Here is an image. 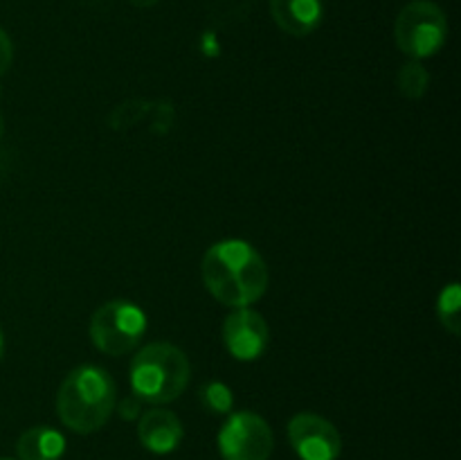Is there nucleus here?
Masks as SVG:
<instances>
[{
	"label": "nucleus",
	"instance_id": "f257e3e1",
	"mask_svg": "<svg viewBox=\"0 0 461 460\" xmlns=\"http://www.w3.org/2000/svg\"><path fill=\"white\" fill-rule=\"evenodd\" d=\"M205 289L228 307H248L268 289L264 257L243 239H223L205 253L201 264Z\"/></svg>",
	"mask_w": 461,
	"mask_h": 460
},
{
	"label": "nucleus",
	"instance_id": "f03ea898",
	"mask_svg": "<svg viewBox=\"0 0 461 460\" xmlns=\"http://www.w3.org/2000/svg\"><path fill=\"white\" fill-rule=\"evenodd\" d=\"M117 406L115 382L97 365H79L57 392L59 419L75 433H95L111 419Z\"/></svg>",
	"mask_w": 461,
	"mask_h": 460
},
{
	"label": "nucleus",
	"instance_id": "7ed1b4c3",
	"mask_svg": "<svg viewBox=\"0 0 461 460\" xmlns=\"http://www.w3.org/2000/svg\"><path fill=\"white\" fill-rule=\"evenodd\" d=\"M192 374L187 354L174 343L144 345L131 361V388L140 401L160 406L178 400Z\"/></svg>",
	"mask_w": 461,
	"mask_h": 460
},
{
	"label": "nucleus",
	"instance_id": "20e7f679",
	"mask_svg": "<svg viewBox=\"0 0 461 460\" xmlns=\"http://www.w3.org/2000/svg\"><path fill=\"white\" fill-rule=\"evenodd\" d=\"M448 36V21L439 5L430 0H414L408 3L394 23L396 45L403 54L414 61L435 57L446 43Z\"/></svg>",
	"mask_w": 461,
	"mask_h": 460
},
{
	"label": "nucleus",
	"instance_id": "39448f33",
	"mask_svg": "<svg viewBox=\"0 0 461 460\" xmlns=\"http://www.w3.org/2000/svg\"><path fill=\"white\" fill-rule=\"evenodd\" d=\"M147 332V316L131 300H111L90 318V341L108 356L129 354Z\"/></svg>",
	"mask_w": 461,
	"mask_h": 460
},
{
	"label": "nucleus",
	"instance_id": "423d86ee",
	"mask_svg": "<svg viewBox=\"0 0 461 460\" xmlns=\"http://www.w3.org/2000/svg\"><path fill=\"white\" fill-rule=\"evenodd\" d=\"M273 446V428L252 410L232 413L219 431V454L223 460H268Z\"/></svg>",
	"mask_w": 461,
	"mask_h": 460
},
{
	"label": "nucleus",
	"instance_id": "0eeeda50",
	"mask_svg": "<svg viewBox=\"0 0 461 460\" xmlns=\"http://www.w3.org/2000/svg\"><path fill=\"white\" fill-rule=\"evenodd\" d=\"M288 442L302 460H338L342 451L338 428L315 413H297L288 422Z\"/></svg>",
	"mask_w": 461,
	"mask_h": 460
},
{
	"label": "nucleus",
	"instance_id": "6e6552de",
	"mask_svg": "<svg viewBox=\"0 0 461 460\" xmlns=\"http://www.w3.org/2000/svg\"><path fill=\"white\" fill-rule=\"evenodd\" d=\"M268 336L264 316L248 307H239L223 323V343L237 361L259 359L268 347Z\"/></svg>",
	"mask_w": 461,
	"mask_h": 460
},
{
	"label": "nucleus",
	"instance_id": "1a4fd4ad",
	"mask_svg": "<svg viewBox=\"0 0 461 460\" xmlns=\"http://www.w3.org/2000/svg\"><path fill=\"white\" fill-rule=\"evenodd\" d=\"M183 422L178 415L165 409H151L140 415L138 437L147 451L156 455H167L176 451L183 442Z\"/></svg>",
	"mask_w": 461,
	"mask_h": 460
},
{
	"label": "nucleus",
	"instance_id": "9d476101",
	"mask_svg": "<svg viewBox=\"0 0 461 460\" xmlns=\"http://www.w3.org/2000/svg\"><path fill=\"white\" fill-rule=\"evenodd\" d=\"M322 0H270V14L279 30L306 36L322 23Z\"/></svg>",
	"mask_w": 461,
	"mask_h": 460
},
{
	"label": "nucleus",
	"instance_id": "9b49d317",
	"mask_svg": "<svg viewBox=\"0 0 461 460\" xmlns=\"http://www.w3.org/2000/svg\"><path fill=\"white\" fill-rule=\"evenodd\" d=\"M18 460H61L66 454V437L52 427H32L18 437Z\"/></svg>",
	"mask_w": 461,
	"mask_h": 460
},
{
	"label": "nucleus",
	"instance_id": "f8f14e48",
	"mask_svg": "<svg viewBox=\"0 0 461 460\" xmlns=\"http://www.w3.org/2000/svg\"><path fill=\"white\" fill-rule=\"evenodd\" d=\"M437 316L446 332L457 336L461 332V289L457 282H450L441 289L439 300H437Z\"/></svg>",
	"mask_w": 461,
	"mask_h": 460
},
{
	"label": "nucleus",
	"instance_id": "ddd939ff",
	"mask_svg": "<svg viewBox=\"0 0 461 460\" xmlns=\"http://www.w3.org/2000/svg\"><path fill=\"white\" fill-rule=\"evenodd\" d=\"M396 86H399V93L403 97L419 99L426 95L428 86H430V75L419 61H410L401 66L399 75H396Z\"/></svg>",
	"mask_w": 461,
	"mask_h": 460
},
{
	"label": "nucleus",
	"instance_id": "4468645a",
	"mask_svg": "<svg viewBox=\"0 0 461 460\" xmlns=\"http://www.w3.org/2000/svg\"><path fill=\"white\" fill-rule=\"evenodd\" d=\"M201 401L207 410H212V413H216V415L230 413V410H232V404H234L232 391H230V388L221 382L205 383V386L201 388Z\"/></svg>",
	"mask_w": 461,
	"mask_h": 460
},
{
	"label": "nucleus",
	"instance_id": "2eb2a0df",
	"mask_svg": "<svg viewBox=\"0 0 461 460\" xmlns=\"http://www.w3.org/2000/svg\"><path fill=\"white\" fill-rule=\"evenodd\" d=\"M144 113H147V104L144 102H124L122 106L115 108V113L111 115V126L115 129H126L133 122L142 120Z\"/></svg>",
	"mask_w": 461,
	"mask_h": 460
},
{
	"label": "nucleus",
	"instance_id": "dca6fc26",
	"mask_svg": "<svg viewBox=\"0 0 461 460\" xmlns=\"http://www.w3.org/2000/svg\"><path fill=\"white\" fill-rule=\"evenodd\" d=\"M12 59H14L12 39H9L7 32L0 27V77L9 70V66H12Z\"/></svg>",
	"mask_w": 461,
	"mask_h": 460
},
{
	"label": "nucleus",
	"instance_id": "f3484780",
	"mask_svg": "<svg viewBox=\"0 0 461 460\" xmlns=\"http://www.w3.org/2000/svg\"><path fill=\"white\" fill-rule=\"evenodd\" d=\"M140 404H142V401H140L135 395L124 397V400L120 401V415L124 419H129V422L131 419H138L140 415H142V406Z\"/></svg>",
	"mask_w": 461,
	"mask_h": 460
},
{
	"label": "nucleus",
	"instance_id": "a211bd4d",
	"mask_svg": "<svg viewBox=\"0 0 461 460\" xmlns=\"http://www.w3.org/2000/svg\"><path fill=\"white\" fill-rule=\"evenodd\" d=\"M131 5H135V7H140V9H149V7H153V5H158V0H129Z\"/></svg>",
	"mask_w": 461,
	"mask_h": 460
},
{
	"label": "nucleus",
	"instance_id": "6ab92c4d",
	"mask_svg": "<svg viewBox=\"0 0 461 460\" xmlns=\"http://www.w3.org/2000/svg\"><path fill=\"white\" fill-rule=\"evenodd\" d=\"M3 350H5V341H3V332H0V359H3Z\"/></svg>",
	"mask_w": 461,
	"mask_h": 460
},
{
	"label": "nucleus",
	"instance_id": "aec40b11",
	"mask_svg": "<svg viewBox=\"0 0 461 460\" xmlns=\"http://www.w3.org/2000/svg\"><path fill=\"white\" fill-rule=\"evenodd\" d=\"M3 133H5V122H3V115H0V140H3Z\"/></svg>",
	"mask_w": 461,
	"mask_h": 460
},
{
	"label": "nucleus",
	"instance_id": "412c9836",
	"mask_svg": "<svg viewBox=\"0 0 461 460\" xmlns=\"http://www.w3.org/2000/svg\"><path fill=\"white\" fill-rule=\"evenodd\" d=\"M0 460H9V458H0Z\"/></svg>",
	"mask_w": 461,
	"mask_h": 460
}]
</instances>
